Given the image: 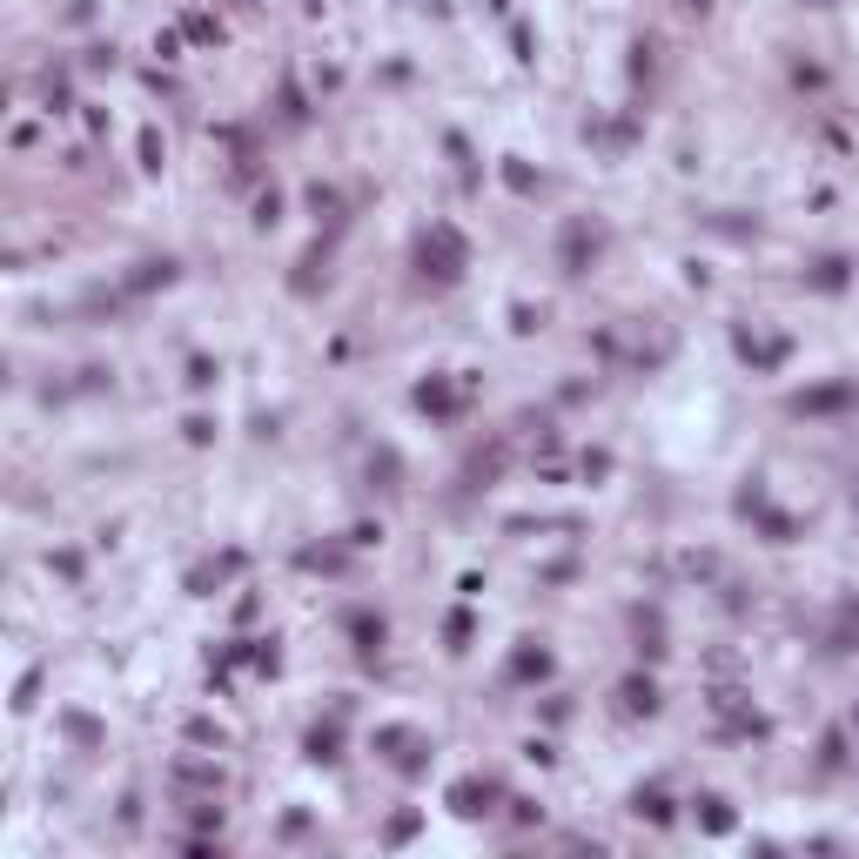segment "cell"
I'll return each instance as SVG.
<instances>
[{"label": "cell", "instance_id": "obj_1", "mask_svg": "<svg viewBox=\"0 0 859 859\" xmlns=\"http://www.w3.org/2000/svg\"><path fill=\"white\" fill-rule=\"evenodd\" d=\"M417 262H423V275H437V282H457V275H464V235H457L450 222H437L430 235H423Z\"/></svg>", "mask_w": 859, "mask_h": 859}, {"label": "cell", "instance_id": "obj_8", "mask_svg": "<svg viewBox=\"0 0 859 859\" xmlns=\"http://www.w3.org/2000/svg\"><path fill=\"white\" fill-rule=\"evenodd\" d=\"M168 275H175V262H141L135 289H155V282H168Z\"/></svg>", "mask_w": 859, "mask_h": 859}, {"label": "cell", "instance_id": "obj_12", "mask_svg": "<svg viewBox=\"0 0 859 859\" xmlns=\"http://www.w3.org/2000/svg\"><path fill=\"white\" fill-rule=\"evenodd\" d=\"M309 759H336V732H309Z\"/></svg>", "mask_w": 859, "mask_h": 859}, {"label": "cell", "instance_id": "obj_5", "mask_svg": "<svg viewBox=\"0 0 859 859\" xmlns=\"http://www.w3.org/2000/svg\"><path fill=\"white\" fill-rule=\"evenodd\" d=\"M839 403H853V383H826V390L799 396V410H839Z\"/></svg>", "mask_w": 859, "mask_h": 859}, {"label": "cell", "instance_id": "obj_11", "mask_svg": "<svg viewBox=\"0 0 859 859\" xmlns=\"http://www.w3.org/2000/svg\"><path fill=\"white\" fill-rule=\"evenodd\" d=\"M813 282H819V289H839V282H846V262H839V256H832V262H819V275H813Z\"/></svg>", "mask_w": 859, "mask_h": 859}, {"label": "cell", "instance_id": "obj_13", "mask_svg": "<svg viewBox=\"0 0 859 859\" xmlns=\"http://www.w3.org/2000/svg\"><path fill=\"white\" fill-rule=\"evenodd\" d=\"M275 215H282V195H275V188H269V195H262V202H256V222H262V228H269V222H275Z\"/></svg>", "mask_w": 859, "mask_h": 859}, {"label": "cell", "instance_id": "obj_10", "mask_svg": "<svg viewBox=\"0 0 859 859\" xmlns=\"http://www.w3.org/2000/svg\"><path fill=\"white\" fill-rule=\"evenodd\" d=\"M638 813L645 819H672V806H664V792H638Z\"/></svg>", "mask_w": 859, "mask_h": 859}, {"label": "cell", "instance_id": "obj_9", "mask_svg": "<svg viewBox=\"0 0 859 859\" xmlns=\"http://www.w3.org/2000/svg\"><path fill=\"white\" fill-rule=\"evenodd\" d=\"M349 632L362 638V651H377V645H383V618H356V624H349Z\"/></svg>", "mask_w": 859, "mask_h": 859}, {"label": "cell", "instance_id": "obj_14", "mask_svg": "<svg viewBox=\"0 0 859 859\" xmlns=\"http://www.w3.org/2000/svg\"><path fill=\"white\" fill-rule=\"evenodd\" d=\"M705 826H712V832H725V826H732V813H725V799H705Z\"/></svg>", "mask_w": 859, "mask_h": 859}, {"label": "cell", "instance_id": "obj_4", "mask_svg": "<svg viewBox=\"0 0 859 859\" xmlns=\"http://www.w3.org/2000/svg\"><path fill=\"white\" fill-rule=\"evenodd\" d=\"M175 779L181 785H202V792H222V766H209V759H181Z\"/></svg>", "mask_w": 859, "mask_h": 859}, {"label": "cell", "instance_id": "obj_3", "mask_svg": "<svg viewBox=\"0 0 859 859\" xmlns=\"http://www.w3.org/2000/svg\"><path fill=\"white\" fill-rule=\"evenodd\" d=\"M450 806H457L464 819L490 813V785H477V779H457V785H450Z\"/></svg>", "mask_w": 859, "mask_h": 859}, {"label": "cell", "instance_id": "obj_15", "mask_svg": "<svg viewBox=\"0 0 859 859\" xmlns=\"http://www.w3.org/2000/svg\"><path fill=\"white\" fill-rule=\"evenodd\" d=\"M188 34H195V41H222V28H215L209 14H195V20H188Z\"/></svg>", "mask_w": 859, "mask_h": 859}, {"label": "cell", "instance_id": "obj_7", "mask_svg": "<svg viewBox=\"0 0 859 859\" xmlns=\"http://www.w3.org/2000/svg\"><path fill=\"white\" fill-rule=\"evenodd\" d=\"M624 705H632V712H658V685H651V679H632V685H624Z\"/></svg>", "mask_w": 859, "mask_h": 859}, {"label": "cell", "instance_id": "obj_6", "mask_svg": "<svg viewBox=\"0 0 859 859\" xmlns=\"http://www.w3.org/2000/svg\"><path fill=\"white\" fill-rule=\"evenodd\" d=\"M417 403H423V410H437V417H450V410H457V396H450V383H437V377H430V383L417 390Z\"/></svg>", "mask_w": 859, "mask_h": 859}, {"label": "cell", "instance_id": "obj_2", "mask_svg": "<svg viewBox=\"0 0 859 859\" xmlns=\"http://www.w3.org/2000/svg\"><path fill=\"white\" fill-rule=\"evenodd\" d=\"M585 256H598V228H585V222H571L564 228V269H585Z\"/></svg>", "mask_w": 859, "mask_h": 859}]
</instances>
